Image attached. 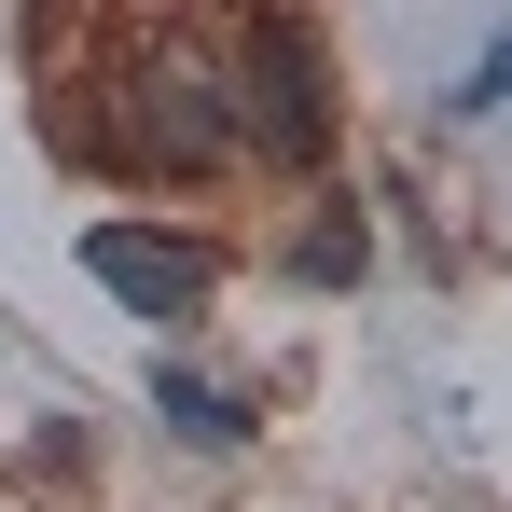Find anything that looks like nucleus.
Wrapping results in <instances>:
<instances>
[{
  "label": "nucleus",
  "mask_w": 512,
  "mask_h": 512,
  "mask_svg": "<svg viewBox=\"0 0 512 512\" xmlns=\"http://www.w3.org/2000/svg\"><path fill=\"white\" fill-rule=\"evenodd\" d=\"M236 139L277 167H319L333 153V84H319V42L305 28H250L236 42Z\"/></svg>",
  "instance_id": "1"
},
{
  "label": "nucleus",
  "mask_w": 512,
  "mask_h": 512,
  "mask_svg": "<svg viewBox=\"0 0 512 512\" xmlns=\"http://www.w3.org/2000/svg\"><path fill=\"white\" fill-rule=\"evenodd\" d=\"M125 97H139V139H153L167 167H208V153L236 139V70L194 56V42H153V56L125 70Z\"/></svg>",
  "instance_id": "2"
},
{
  "label": "nucleus",
  "mask_w": 512,
  "mask_h": 512,
  "mask_svg": "<svg viewBox=\"0 0 512 512\" xmlns=\"http://www.w3.org/2000/svg\"><path fill=\"white\" fill-rule=\"evenodd\" d=\"M84 263L125 291V305H153V319H180V305H208V236H153V222H97L84 236Z\"/></svg>",
  "instance_id": "3"
},
{
  "label": "nucleus",
  "mask_w": 512,
  "mask_h": 512,
  "mask_svg": "<svg viewBox=\"0 0 512 512\" xmlns=\"http://www.w3.org/2000/svg\"><path fill=\"white\" fill-rule=\"evenodd\" d=\"M499 84H512V56H485V97H499Z\"/></svg>",
  "instance_id": "4"
}]
</instances>
